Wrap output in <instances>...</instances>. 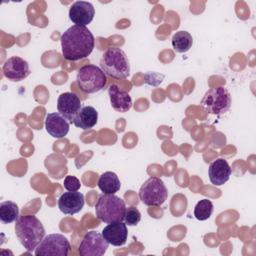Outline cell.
<instances>
[{"instance_id": "obj_1", "label": "cell", "mask_w": 256, "mask_h": 256, "mask_svg": "<svg viewBox=\"0 0 256 256\" xmlns=\"http://www.w3.org/2000/svg\"><path fill=\"white\" fill-rule=\"evenodd\" d=\"M61 49L64 59L78 61L88 57L95 46L92 32L84 26L73 25L61 35Z\"/></svg>"}, {"instance_id": "obj_2", "label": "cell", "mask_w": 256, "mask_h": 256, "mask_svg": "<svg viewBox=\"0 0 256 256\" xmlns=\"http://www.w3.org/2000/svg\"><path fill=\"white\" fill-rule=\"evenodd\" d=\"M15 233L21 245L29 252L34 251L45 237L44 226L34 215L19 216L15 221Z\"/></svg>"}, {"instance_id": "obj_3", "label": "cell", "mask_w": 256, "mask_h": 256, "mask_svg": "<svg viewBox=\"0 0 256 256\" xmlns=\"http://www.w3.org/2000/svg\"><path fill=\"white\" fill-rule=\"evenodd\" d=\"M100 68L105 75L114 79H125L130 74V64L125 52L117 47L104 51L100 59Z\"/></svg>"}, {"instance_id": "obj_4", "label": "cell", "mask_w": 256, "mask_h": 256, "mask_svg": "<svg viewBox=\"0 0 256 256\" xmlns=\"http://www.w3.org/2000/svg\"><path fill=\"white\" fill-rule=\"evenodd\" d=\"M125 211V202L115 194L102 193L95 204L97 218L107 224L123 221Z\"/></svg>"}, {"instance_id": "obj_5", "label": "cell", "mask_w": 256, "mask_h": 256, "mask_svg": "<svg viewBox=\"0 0 256 256\" xmlns=\"http://www.w3.org/2000/svg\"><path fill=\"white\" fill-rule=\"evenodd\" d=\"M76 83L82 92L93 94L105 87L107 78L100 67L93 64H87L78 70Z\"/></svg>"}, {"instance_id": "obj_6", "label": "cell", "mask_w": 256, "mask_h": 256, "mask_svg": "<svg viewBox=\"0 0 256 256\" xmlns=\"http://www.w3.org/2000/svg\"><path fill=\"white\" fill-rule=\"evenodd\" d=\"M231 95L225 87L210 88L201 100L202 108L214 115H221L227 112L231 107Z\"/></svg>"}, {"instance_id": "obj_7", "label": "cell", "mask_w": 256, "mask_h": 256, "mask_svg": "<svg viewBox=\"0 0 256 256\" xmlns=\"http://www.w3.org/2000/svg\"><path fill=\"white\" fill-rule=\"evenodd\" d=\"M167 196V188L162 179L158 177L148 178L139 189V198L147 206H160Z\"/></svg>"}, {"instance_id": "obj_8", "label": "cell", "mask_w": 256, "mask_h": 256, "mask_svg": "<svg viewBox=\"0 0 256 256\" xmlns=\"http://www.w3.org/2000/svg\"><path fill=\"white\" fill-rule=\"evenodd\" d=\"M70 251L69 240L62 234L45 236L34 250L36 256H67Z\"/></svg>"}, {"instance_id": "obj_9", "label": "cell", "mask_w": 256, "mask_h": 256, "mask_svg": "<svg viewBox=\"0 0 256 256\" xmlns=\"http://www.w3.org/2000/svg\"><path fill=\"white\" fill-rule=\"evenodd\" d=\"M109 243L104 239L102 233L96 231L87 232L78 247L80 256H102L106 253Z\"/></svg>"}, {"instance_id": "obj_10", "label": "cell", "mask_w": 256, "mask_h": 256, "mask_svg": "<svg viewBox=\"0 0 256 256\" xmlns=\"http://www.w3.org/2000/svg\"><path fill=\"white\" fill-rule=\"evenodd\" d=\"M3 75L12 82H19L30 75L29 64L26 60L18 56L8 58L2 67Z\"/></svg>"}, {"instance_id": "obj_11", "label": "cell", "mask_w": 256, "mask_h": 256, "mask_svg": "<svg viewBox=\"0 0 256 256\" xmlns=\"http://www.w3.org/2000/svg\"><path fill=\"white\" fill-rule=\"evenodd\" d=\"M81 108V100L73 92L62 93L57 99V110L69 123H73Z\"/></svg>"}, {"instance_id": "obj_12", "label": "cell", "mask_w": 256, "mask_h": 256, "mask_svg": "<svg viewBox=\"0 0 256 256\" xmlns=\"http://www.w3.org/2000/svg\"><path fill=\"white\" fill-rule=\"evenodd\" d=\"M95 9L88 1H76L69 9V19L78 26L88 25L94 18Z\"/></svg>"}, {"instance_id": "obj_13", "label": "cell", "mask_w": 256, "mask_h": 256, "mask_svg": "<svg viewBox=\"0 0 256 256\" xmlns=\"http://www.w3.org/2000/svg\"><path fill=\"white\" fill-rule=\"evenodd\" d=\"M84 206V195L78 191H67L58 199L59 210L66 215H74L82 210Z\"/></svg>"}, {"instance_id": "obj_14", "label": "cell", "mask_w": 256, "mask_h": 256, "mask_svg": "<svg viewBox=\"0 0 256 256\" xmlns=\"http://www.w3.org/2000/svg\"><path fill=\"white\" fill-rule=\"evenodd\" d=\"M104 239L113 246H123L128 237L127 225L123 221L109 223L102 230Z\"/></svg>"}, {"instance_id": "obj_15", "label": "cell", "mask_w": 256, "mask_h": 256, "mask_svg": "<svg viewBox=\"0 0 256 256\" xmlns=\"http://www.w3.org/2000/svg\"><path fill=\"white\" fill-rule=\"evenodd\" d=\"M45 129L52 137L60 139L69 132V122L59 113H47L45 117Z\"/></svg>"}, {"instance_id": "obj_16", "label": "cell", "mask_w": 256, "mask_h": 256, "mask_svg": "<svg viewBox=\"0 0 256 256\" xmlns=\"http://www.w3.org/2000/svg\"><path fill=\"white\" fill-rule=\"evenodd\" d=\"M208 175L209 180L213 185L221 186L229 180L231 176V168L225 159L218 158L209 165Z\"/></svg>"}, {"instance_id": "obj_17", "label": "cell", "mask_w": 256, "mask_h": 256, "mask_svg": "<svg viewBox=\"0 0 256 256\" xmlns=\"http://www.w3.org/2000/svg\"><path fill=\"white\" fill-rule=\"evenodd\" d=\"M108 94L112 108L121 113L129 111L132 107V99L128 92L119 88L116 84H111L108 88Z\"/></svg>"}, {"instance_id": "obj_18", "label": "cell", "mask_w": 256, "mask_h": 256, "mask_svg": "<svg viewBox=\"0 0 256 256\" xmlns=\"http://www.w3.org/2000/svg\"><path fill=\"white\" fill-rule=\"evenodd\" d=\"M98 121V112L92 106H83L76 115L73 124L83 130L93 128Z\"/></svg>"}, {"instance_id": "obj_19", "label": "cell", "mask_w": 256, "mask_h": 256, "mask_svg": "<svg viewBox=\"0 0 256 256\" xmlns=\"http://www.w3.org/2000/svg\"><path fill=\"white\" fill-rule=\"evenodd\" d=\"M98 187L105 194H115L121 188L118 176L112 171L102 173L98 179Z\"/></svg>"}, {"instance_id": "obj_20", "label": "cell", "mask_w": 256, "mask_h": 256, "mask_svg": "<svg viewBox=\"0 0 256 256\" xmlns=\"http://www.w3.org/2000/svg\"><path fill=\"white\" fill-rule=\"evenodd\" d=\"M192 35L187 31H178L172 37V47L178 53H185L189 51L192 47Z\"/></svg>"}, {"instance_id": "obj_21", "label": "cell", "mask_w": 256, "mask_h": 256, "mask_svg": "<svg viewBox=\"0 0 256 256\" xmlns=\"http://www.w3.org/2000/svg\"><path fill=\"white\" fill-rule=\"evenodd\" d=\"M19 217V207L13 201H3L0 203V220L9 224L16 221Z\"/></svg>"}, {"instance_id": "obj_22", "label": "cell", "mask_w": 256, "mask_h": 256, "mask_svg": "<svg viewBox=\"0 0 256 256\" xmlns=\"http://www.w3.org/2000/svg\"><path fill=\"white\" fill-rule=\"evenodd\" d=\"M214 210L213 203L208 199H202L197 202L194 208V216L197 220L204 221L210 218Z\"/></svg>"}, {"instance_id": "obj_23", "label": "cell", "mask_w": 256, "mask_h": 256, "mask_svg": "<svg viewBox=\"0 0 256 256\" xmlns=\"http://www.w3.org/2000/svg\"><path fill=\"white\" fill-rule=\"evenodd\" d=\"M141 220V213L136 207H126L124 221L128 226H136Z\"/></svg>"}, {"instance_id": "obj_24", "label": "cell", "mask_w": 256, "mask_h": 256, "mask_svg": "<svg viewBox=\"0 0 256 256\" xmlns=\"http://www.w3.org/2000/svg\"><path fill=\"white\" fill-rule=\"evenodd\" d=\"M81 187L80 180L72 175H68L64 179V188L67 191H78Z\"/></svg>"}]
</instances>
